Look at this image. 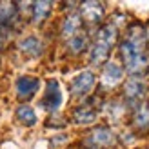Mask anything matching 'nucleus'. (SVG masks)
Instances as JSON below:
<instances>
[{
  "mask_svg": "<svg viewBox=\"0 0 149 149\" xmlns=\"http://www.w3.org/2000/svg\"><path fill=\"white\" fill-rule=\"evenodd\" d=\"M96 118H98V107L93 102L80 104L71 111V120L77 125H91L93 122H96Z\"/></svg>",
  "mask_w": 149,
  "mask_h": 149,
  "instance_id": "nucleus-9",
  "label": "nucleus"
},
{
  "mask_svg": "<svg viewBox=\"0 0 149 149\" xmlns=\"http://www.w3.org/2000/svg\"><path fill=\"white\" fill-rule=\"evenodd\" d=\"M124 80V68L122 64L109 60L102 65V77H100V86L104 89H113Z\"/></svg>",
  "mask_w": 149,
  "mask_h": 149,
  "instance_id": "nucleus-8",
  "label": "nucleus"
},
{
  "mask_svg": "<svg viewBox=\"0 0 149 149\" xmlns=\"http://www.w3.org/2000/svg\"><path fill=\"white\" fill-rule=\"evenodd\" d=\"M131 129L142 135L149 131V100L131 109Z\"/></svg>",
  "mask_w": 149,
  "mask_h": 149,
  "instance_id": "nucleus-11",
  "label": "nucleus"
},
{
  "mask_svg": "<svg viewBox=\"0 0 149 149\" xmlns=\"http://www.w3.org/2000/svg\"><path fill=\"white\" fill-rule=\"evenodd\" d=\"M118 51L124 71L129 73V77L142 78L149 71V36L146 24L131 22L120 38Z\"/></svg>",
  "mask_w": 149,
  "mask_h": 149,
  "instance_id": "nucleus-1",
  "label": "nucleus"
},
{
  "mask_svg": "<svg viewBox=\"0 0 149 149\" xmlns=\"http://www.w3.org/2000/svg\"><path fill=\"white\" fill-rule=\"evenodd\" d=\"M51 9H53V4L51 2H35L31 4V15L33 18V24H42V22H46L51 15Z\"/></svg>",
  "mask_w": 149,
  "mask_h": 149,
  "instance_id": "nucleus-15",
  "label": "nucleus"
},
{
  "mask_svg": "<svg viewBox=\"0 0 149 149\" xmlns=\"http://www.w3.org/2000/svg\"><path fill=\"white\" fill-rule=\"evenodd\" d=\"M40 106L46 109L47 113H51V115H55L56 109L62 106V89H60V84H58L55 78L47 80L46 91H44V96H42Z\"/></svg>",
  "mask_w": 149,
  "mask_h": 149,
  "instance_id": "nucleus-7",
  "label": "nucleus"
},
{
  "mask_svg": "<svg viewBox=\"0 0 149 149\" xmlns=\"http://www.w3.org/2000/svg\"><path fill=\"white\" fill-rule=\"evenodd\" d=\"M78 15L82 18L84 27L89 29H98L104 24V17H106V6L102 2H84L78 6Z\"/></svg>",
  "mask_w": 149,
  "mask_h": 149,
  "instance_id": "nucleus-5",
  "label": "nucleus"
},
{
  "mask_svg": "<svg viewBox=\"0 0 149 149\" xmlns=\"http://www.w3.org/2000/svg\"><path fill=\"white\" fill-rule=\"evenodd\" d=\"M147 100V84L144 78L140 77H129V80L124 82L122 89V102L129 111L133 107H136L138 104H142Z\"/></svg>",
  "mask_w": 149,
  "mask_h": 149,
  "instance_id": "nucleus-4",
  "label": "nucleus"
},
{
  "mask_svg": "<svg viewBox=\"0 0 149 149\" xmlns=\"http://www.w3.org/2000/svg\"><path fill=\"white\" fill-rule=\"evenodd\" d=\"M95 86H96V74L91 69H86V71L78 73L77 77L69 82V93H71L73 98L82 100V98H86V96L91 95Z\"/></svg>",
  "mask_w": 149,
  "mask_h": 149,
  "instance_id": "nucleus-6",
  "label": "nucleus"
},
{
  "mask_svg": "<svg viewBox=\"0 0 149 149\" xmlns=\"http://www.w3.org/2000/svg\"><path fill=\"white\" fill-rule=\"evenodd\" d=\"M84 31V24H82V18L78 11H71L65 15V18L62 20V26H60V36L64 42H68L71 36H74L77 33Z\"/></svg>",
  "mask_w": 149,
  "mask_h": 149,
  "instance_id": "nucleus-12",
  "label": "nucleus"
},
{
  "mask_svg": "<svg viewBox=\"0 0 149 149\" xmlns=\"http://www.w3.org/2000/svg\"><path fill=\"white\" fill-rule=\"evenodd\" d=\"M116 144V135L107 125H96L86 133L82 149H111Z\"/></svg>",
  "mask_w": 149,
  "mask_h": 149,
  "instance_id": "nucleus-3",
  "label": "nucleus"
},
{
  "mask_svg": "<svg viewBox=\"0 0 149 149\" xmlns=\"http://www.w3.org/2000/svg\"><path fill=\"white\" fill-rule=\"evenodd\" d=\"M17 96L20 102H27L36 95V91L40 89V80L31 74H22L17 78Z\"/></svg>",
  "mask_w": 149,
  "mask_h": 149,
  "instance_id": "nucleus-10",
  "label": "nucleus"
},
{
  "mask_svg": "<svg viewBox=\"0 0 149 149\" xmlns=\"http://www.w3.org/2000/svg\"><path fill=\"white\" fill-rule=\"evenodd\" d=\"M118 40V26L113 20L104 22V24L96 29L91 44H89V62L96 68L109 62L111 51H113L115 44Z\"/></svg>",
  "mask_w": 149,
  "mask_h": 149,
  "instance_id": "nucleus-2",
  "label": "nucleus"
},
{
  "mask_svg": "<svg viewBox=\"0 0 149 149\" xmlns=\"http://www.w3.org/2000/svg\"><path fill=\"white\" fill-rule=\"evenodd\" d=\"M18 49H20L26 56L36 58V56H40V55H42V51H44V44H42V40L38 38V36L29 35V36H26V38H22V40L18 42Z\"/></svg>",
  "mask_w": 149,
  "mask_h": 149,
  "instance_id": "nucleus-13",
  "label": "nucleus"
},
{
  "mask_svg": "<svg viewBox=\"0 0 149 149\" xmlns=\"http://www.w3.org/2000/svg\"><path fill=\"white\" fill-rule=\"evenodd\" d=\"M89 44H91V40H89V33L87 31H80L74 36H71V38L65 42V46H68V49L73 55H80V53H84V51L89 47Z\"/></svg>",
  "mask_w": 149,
  "mask_h": 149,
  "instance_id": "nucleus-14",
  "label": "nucleus"
},
{
  "mask_svg": "<svg viewBox=\"0 0 149 149\" xmlns=\"http://www.w3.org/2000/svg\"><path fill=\"white\" fill-rule=\"evenodd\" d=\"M17 120L26 125V127H33V125L38 122V118H36V113L31 106H27V104H22V106L17 107Z\"/></svg>",
  "mask_w": 149,
  "mask_h": 149,
  "instance_id": "nucleus-16",
  "label": "nucleus"
}]
</instances>
